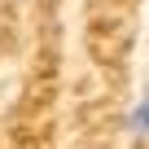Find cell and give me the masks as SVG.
Returning a JSON list of instances; mask_svg holds the SVG:
<instances>
[{
	"label": "cell",
	"instance_id": "6da1fadb",
	"mask_svg": "<svg viewBox=\"0 0 149 149\" xmlns=\"http://www.w3.org/2000/svg\"><path fill=\"white\" fill-rule=\"evenodd\" d=\"M127 132L132 140H149V92H140L127 110Z\"/></svg>",
	"mask_w": 149,
	"mask_h": 149
}]
</instances>
